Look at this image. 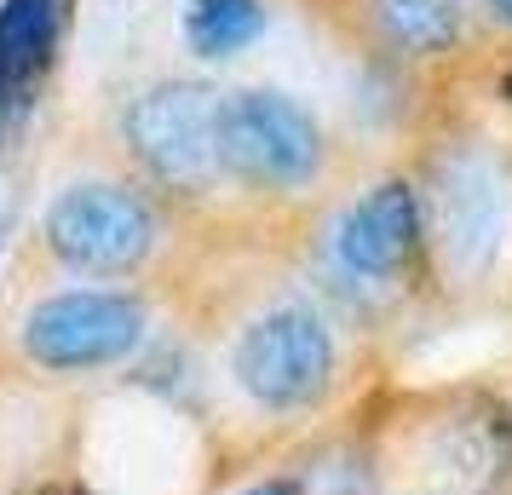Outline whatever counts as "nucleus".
Returning <instances> with one entry per match:
<instances>
[{"label":"nucleus","mask_w":512,"mask_h":495,"mask_svg":"<svg viewBox=\"0 0 512 495\" xmlns=\"http://www.w3.org/2000/svg\"><path fill=\"white\" fill-rule=\"evenodd\" d=\"M380 6V24L397 47L409 52H443L461 35V12L455 0H374Z\"/></svg>","instance_id":"nucleus-9"},{"label":"nucleus","mask_w":512,"mask_h":495,"mask_svg":"<svg viewBox=\"0 0 512 495\" xmlns=\"http://www.w3.org/2000/svg\"><path fill=\"white\" fill-rule=\"evenodd\" d=\"M58 0H0V110L24 104L58 47Z\"/></svg>","instance_id":"nucleus-7"},{"label":"nucleus","mask_w":512,"mask_h":495,"mask_svg":"<svg viewBox=\"0 0 512 495\" xmlns=\"http://www.w3.org/2000/svg\"><path fill=\"white\" fill-rule=\"evenodd\" d=\"M420 242V190L409 179H380L374 190H363L351 213L340 219V260L357 277H397L403 265L415 260Z\"/></svg>","instance_id":"nucleus-6"},{"label":"nucleus","mask_w":512,"mask_h":495,"mask_svg":"<svg viewBox=\"0 0 512 495\" xmlns=\"http://www.w3.org/2000/svg\"><path fill=\"white\" fill-rule=\"evenodd\" d=\"M265 29V6L259 0H196L185 12V35L202 58H231Z\"/></svg>","instance_id":"nucleus-8"},{"label":"nucleus","mask_w":512,"mask_h":495,"mask_svg":"<svg viewBox=\"0 0 512 495\" xmlns=\"http://www.w3.org/2000/svg\"><path fill=\"white\" fill-rule=\"evenodd\" d=\"M242 495H305L294 478H265V484H254V490H242Z\"/></svg>","instance_id":"nucleus-10"},{"label":"nucleus","mask_w":512,"mask_h":495,"mask_svg":"<svg viewBox=\"0 0 512 495\" xmlns=\"http://www.w3.org/2000/svg\"><path fill=\"white\" fill-rule=\"evenodd\" d=\"M219 167L248 185H305L323 167V133L288 93H236L219 110Z\"/></svg>","instance_id":"nucleus-4"},{"label":"nucleus","mask_w":512,"mask_h":495,"mask_svg":"<svg viewBox=\"0 0 512 495\" xmlns=\"http://www.w3.org/2000/svg\"><path fill=\"white\" fill-rule=\"evenodd\" d=\"M144 306L133 294L116 288H64L41 306L24 311L18 340L35 369L52 375H87V369H110L121 357L139 352L144 340Z\"/></svg>","instance_id":"nucleus-1"},{"label":"nucleus","mask_w":512,"mask_h":495,"mask_svg":"<svg viewBox=\"0 0 512 495\" xmlns=\"http://www.w3.org/2000/svg\"><path fill=\"white\" fill-rule=\"evenodd\" d=\"M47 248L70 271H93V277L133 271L156 248V208L139 190L110 185V179L70 185L47 208Z\"/></svg>","instance_id":"nucleus-2"},{"label":"nucleus","mask_w":512,"mask_h":495,"mask_svg":"<svg viewBox=\"0 0 512 495\" xmlns=\"http://www.w3.org/2000/svg\"><path fill=\"white\" fill-rule=\"evenodd\" d=\"M501 93H507V98H512V75H507V81H501Z\"/></svg>","instance_id":"nucleus-13"},{"label":"nucleus","mask_w":512,"mask_h":495,"mask_svg":"<svg viewBox=\"0 0 512 495\" xmlns=\"http://www.w3.org/2000/svg\"><path fill=\"white\" fill-rule=\"evenodd\" d=\"M219 110L225 98L202 81H162L127 104V144L162 185L196 190L219 167Z\"/></svg>","instance_id":"nucleus-3"},{"label":"nucleus","mask_w":512,"mask_h":495,"mask_svg":"<svg viewBox=\"0 0 512 495\" xmlns=\"http://www.w3.org/2000/svg\"><path fill=\"white\" fill-rule=\"evenodd\" d=\"M41 495H87V490H75V484H70V490H41Z\"/></svg>","instance_id":"nucleus-12"},{"label":"nucleus","mask_w":512,"mask_h":495,"mask_svg":"<svg viewBox=\"0 0 512 495\" xmlns=\"http://www.w3.org/2000/svg\"><path fill=\"white\" fill-rule=\"evenodd\" d=\"M489 12H495L501 24H512V0H489Z\"/></svg>","instance_id":"nucleus-11"},{"label":"nucleus","mask_w":512,"mask_h":495,"mask_svg":"<svg viewBox=\"0 0 512 495\" xmlns=\"http://www.w3.org/2000/svg\"><path fill=\"white\" fill-rule=\"evenodd\" d=\"M334 375V334L317 311L277 306L236 340V380L265 409H305Z\"/></svg>","instance_id":"nucleus-5"}]
</instances>
